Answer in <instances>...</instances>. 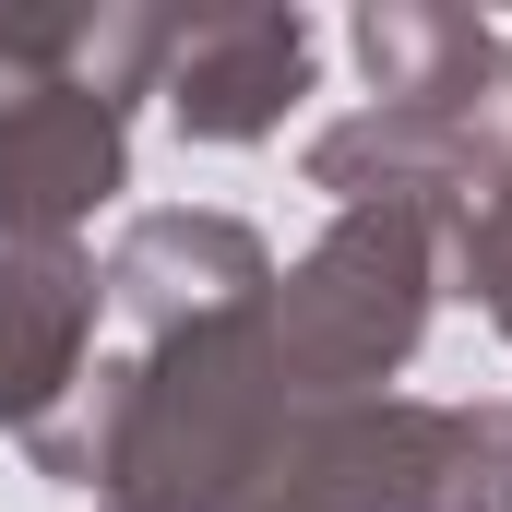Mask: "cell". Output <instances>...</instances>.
<instances>
[{
	"label": "cell",
	"instance_id": "1",
	"mask_svg": "<svg viewBox=\"0 0 512 512\" xmlns=\"http://www.w3.org/2000/svg\"><path fill=\"white\" fill-rule=\"evenodd\" d=\"M179 24H96L84 72H48L24 96H0V227L60 239L72 215H96L120 191V72L167 60Z\"/></svg>",
	"mask_w": 512,
	"mask_h": 512
},
{
	"label": "cell",
	"instance_id": "2",
	"mask_svg": "<svg viewBox=\"0 0 512 512\" xmlns=\"http://www.w3.org/2000/svg\"><path fill=\"white\" fill-rule=\"evenodd\" d=\"M417 286H429V251H417V203H358L334 227V251L286 286V382H382L393 358L417 346Z\"/></svg>",
	"mask_w": 512,
	"mask_h": 512
},
{
	"label": "cell",
	"instance_id": "3",
	"mask_svg": "<svg viewBox=\"0 0 512 512\" xmlns=\"http://www.w3.org/2000/svg\"><path fill=\"white\" fill-rule=\"evenodd\" d=\"M167 96H179V120L203 131V143H251L274 131V108L310 84V24L298 12H227V24H191V36H167Z\"/></svg>",
	"mask_w": 512,
	"mask_h": 512
},
{
	"label": "cell",
	"instance_id": "4",
	"mask_svg": "<svg viewBox=\"0 0 512 512\" xmlns=\"http://www.w3.org/2000/svg\"><path fill=\"white\" fill-rule=\"evenodd\" d=\"M84 310H96V274L72 251H48V239L0 251V417H36L48 393L72 382Z\"/></svg>",
	"mask_w": 512,
	"mask_h": 512
},
{
	"label": "cell",
	"instance_id": "5",
	"mask_svg": "<svg viewBox=\"0 0 512 512\" xmlns=\"http://www.w3.org/2000/svg\"><path fill=\"white\" fill-rule=\"evenodd\" d=\"M465 262H477V298L512 322V191H489V215L465 227Z\"/></svg>",
	"mask_w": 512,
	"mask_h": 512
}]
</instances>
